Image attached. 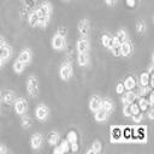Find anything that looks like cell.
Segmentation results:
<instances>
[{"label": "cell", "mask_w": 154, "mask_h": 154, "mask_svg": "<svg viewBox=\"0 0 154 154\" xmlns=\"http://www.w3.org/2000/svg\"><path fill=\"white\" fill-rule=\"evenodd\" d=\"M27 90H28L29 95L33 96V98H35L39 94V82L36 80V77L30 76L28 78V81H27Z\"/></svg>", "instance_id": "cell-1"}, {"label": "cell", "mask_w": 154, "mask_h": 154, "mask_svg": "<svg viewBox=\"0 0 154 154\" xmlns=\"http://www.w3.org/2000/svg\"><path fill=\"white\" fill-rule=\"evenodd\" d=\"M71 75H72V67H71V65L67 64V63L63 64L61 67H60V77H61V80L67 81L70 77H71Z\"/></svg>", "instance_id": "cell-2"}, {"label": "cell", "mask_w": 154, "mask_h": 154, "mask_svg": "<svg viewBox=\"0 0 154 154\" xmlns=\"http://www.w3.org/2000/svg\"><path fill=\"white\" fill-rule=\"evenodd\" d=\"M35 116L39 120H45L48 117V108L45 105H40L35 110Z\"/></svg>", "instance_id": "cell-3"}, {"label": "cell", "mask_w": 154, "mask_h": 154, "mask_svg": "<svg viewBox=\"0 0 154 154\" xmlns=\"http://www.w3.org/2000/svg\"><path fill=\"white\" fill-rule=\"evenodd\" d=\"M25 110H27V102L24 99H18L16 102H15V111L18 116H22L25 113Z\"/></svg>", "instance_id": "cell-4"}, {"label": "cell", "mask_w": 154, "mask_h": 154, "mask_svg": "<svg viewBox=\"0 0 154 154\" xmlns=\"http://www.w3.org/2000/svg\"><path fill=\"white\" fill-rule=\"evenodd\" d=\"M67 142L71 144L72 150L76 152L77 148H78V146H77V134H76L73 130H71V131L67 134Z\"/></svg>", "instance_id": "cell-5"}, {"label": "cell", "mask_w": 154, "mask_h": 154, "mask_svg": "<svg viewBox=\"0 0 154 154\" xmlns=\"http://www.w3.org/2000/svg\"><path fill=\"white\" fill-rule=\"evenodd\" d=\"M52 46L54 49H61L64 46V36H61L59 34L54 35V37L52 40Z\"/></svg>", "instance_id": "cell-6"}, {"label": "cell", "mask_w": 154, "mask_h": 154, "mask_svg": "<svg viewBox=\"0 0 154 154\" xmlns=\"http://www.w3.org/2000/svg\"><path fill=\"white\" fill-rule=\"evenodd\" d=\"M78 31L81 35H88L89 33V22L87 19H82L78 23Z\"/></svg>", "instance_id": "cell-7"}, {"label": "cell", "mask_w": 154, "mask_h": 154, "mask_svg": "<svg viewBox=\"0 0 154 154\" xmlns=\"http://www.w3.org/2000/svg\"><path fill=\"white\" fill-rule=\"evenodd\" d=\"M88 48H89V43L87 40L81 39L77 41V51H78V53H84L88 51Z\"/></svg>", "instance_id": "cell-8"}, {"label": "cell", "mask_w": 154, "mask_h": 154, "mask_svg": "<svg viewBox=\"0 0 154 154\" xmlns=\"http://www.w3.org/2000/svg\"><path fill=\"white\" fill-rule=\"evenodd\" d=\"M18 60H19V61H22L23 64H29V63H30V60H31V53H30L29 51H27V49L22 51V52L19 53Z\"/></svg>", "instance_id": "cell-9"}, {"label": "cell", "mask_w": 154, "mask_h": 154, "mask_svg": "<svg viewBox=\"0 0 154 154\" xmlns=\"http://www.w3.org/2000/svg\"><path fill=\"white\" fill-rule=\"evenodd\" d=\"M101 102H102V100H101L99 96H94V98L90 100V102H89V107H90V110L95 112L96 110H99V108L101 107Z\"/></svg>", "instance_id": "cell-10"}, {"label": "cell", "mask_w": 154, "mask_h": 154, "mask_svg": "<svg viewBox=\"0 0 154 154\" xmlns=\"http://www.w3.org/2000/svg\"><path fill=\"white\" fill-rule=\"evenodd\" d=\"M30 143H31V147H33L34 149H39V148L41 147V144H42V137H41V135L35 134V135L31 137Z\"/></svg>", "instance_id": "cell-11"}, {"label": "cell", "mask_w": 154, "mask_h": 154, "mask_svg": "<svg viewBox=\"0 0 154 154\" xmlns=\"http://www.w3.org/2000/svg\"><path fill=\"white\" fill-rule=\"evenodd\" d=\"M130 53H131V46H130V43L126 42V41L122 42V43H120V54L124 55V57H126V55H129Z\"/></svg>", "instance_id": "cell-12"}, {"label": "cell", "mask_w": 154, "mask_h": 154, "mask_svg": "<svg viewBox=\"0 0 154 154\" xmlns=\"http://www.w3.org/2000/svg\"><path fill=\"white\" fill-rule=\"evenodd\" d=\"M106 118H107V111H105V110L101 108V107L95 111V119H96L98 122H102V120H105Z\"/></svg>", "instance_id": "cell-13"}, {"label": "cell", "mask_w": 154, "mask_h": 154, "mask_svg": "<svg viewBox=\"0 0 154 154\" xmlns=\"http://www.w3.org/2000/svg\"><path fill=\"white\" fill-rule=\"evenodd\" d=\"M136 96H137V95H136L134 92L129 90V92L125 94V96L123 98V102H124L125 105H128V104H131V102H134V101H135Z\"/></svg>", "instance_id": "cell-14"}, {"label": "cell", "mask_w": 154, "mask_h": 154, "mask_svg": "<svg viewBox=\"0 0 154 154\" xmlns=\"http://www.w3.org/2000/svg\"><path fill=\"white\" fill-rule=\"evenodd\" d=\"M124 86V89H128V90H131L136 87V81L132 78V77H128V78L125 80V82L123 83Z\"/></svg>", "instance_id": "cell-15"}, {"label": "cell", "mask_w": 154, "mask_h": 154, "mask_svg": "<svg viewBox=\"0 0 154 154\" xmlns=\"http://www.w3.org/2000/svg\"><path fill=\"white\" fill-rule=\"evenodd\" d=\"M77 61L81 66H86L88 64V53L84 52V53H80L78 57H77Z\"/></svg>", "instance_id": "cell-16"}, {"label": "cell", "mask_w": 154, "mask_h": 154, "mask_svg": "<svg viewBox=\"0 0 154 154\" xmlns=\"http://www.w3.org/2000/svg\"><path fill=\"white\" fill-rule=\"evenodd\" d=\"M101 42H102V46L106 47V48H111L112 46V37L108 35V34H104L101 36Z\"/></svg>", "instance_id": "cell-17"}, {"label": "cell", "mask_w": 154, "mask_h": 154, "mask_svg": "<svg viewBox=\"0 0 154 154\" xmlns=\"http://www.w3.org/2000/svg\"><path fill=\"white\" fill-rule=\"evenodd\" d=\"M0 57H1L3 59H9L11 57V48L10 47H1L0 48Z\"/></svg>", "instance_id": "cell-18"}, {"label": "cell", "mask_w": 154, "mask_h": 154, "mask_svg": "<svg viewBox=\"0 0 154 154\" xmlns=\"http://www.w3.org/2000/svg\"><path fill=\"white\" fill-rule=\"evenodd\" d=\"M13 99H15V94L12 92H5L3 94V100L5 104H11L13 101Z\"/></svg>", "instance_id": "cell-19"}, {"label": "cell", "mask_w": 154, "mask_h": 154, "mask_svg": "<svg viewBox=\"0 0 154 154\" xmlns=\"http://www.w3.org/2000/svg\"><path fill=\"white\" fill-rule=\"evenodd\" d=\"M58 138H59V135H58L55 131H52V132L49 134V136H48V142H49V144L55 146V144L58 143Z\"/></svg>", "instance_id": "cell-20"}, {"label": "cell", "mask_w": 154, "mask_h": 154, "mask_svg": "<svg viewBox=\"0 0 154 154\" xmlns=\"http://www.w3.org/2000/svg\"><path fill=\"white\" fill-rule=\"evenodd\" d=\"M37 21H39V18H37V16H36V12H30L29 16H28V22H29V24L36 25V24H37Z\"/></svg>", "instance_id": "cell-21"}, {"label": "cell", "mask_w": 154, "mask_h": 154, "mask_svg": "<svg viewBox=\"0 0 154 154\" xmlns=\"http://www.w3.org/2000/svg\"><path fill=\"white\" fill-rule=\"evenodd\" d=\"M149 78H150L149 73H147V72H143V73L141 75V77H140V82H141V86H147V84H148V81H149Z\"/></svg>", "instance_id": "cell-22"}, {"label": "cell", "mask_w": 154, "mask_h": 154, "mask_svg": "<svg viewBox=\"0 0 154 154\" xmlns=\"http://www.w3.org/2000/svg\"><path fill=\"white\" fill-rule=\"evenodd\" d=\"M24 65H25V64H23L22 61L17 60V61L13 64V70H15L17 73H19V72H22V71L24 70Z\"/></svg>", "instance_id": "cell-23"}, {"label": "cell", "mask_w": 154, "mask_h": 154, "mask_svg": "<svg viewBox=\"0 0 154 154\" xmlns=\"http://www.w3.org/2000/svg\"><path fill=\"white\" fill-rule=\"evenodd\" d=\"M112 107H113V104H112V101H110V100H104L102 102H101V108H104L105 111H111L112 110Z\"/></svg>", "instance_id": "cell-24"}, {"label": "cell", "mask_w": 154, "mask_h": 154, "mask_svg": "<svg viewBox=\"0 0 154 154\" xmlns=\"http://www.w3.org/2000/svg\"><path fill=\"white\" fill-rule=\"evenodd\" d=\"M138 107H140V110H142V111H147L148 107H149V104H148V101H147L146 99H141V100H140V104H138Z\"/></svg>", "instance_id": "cell-25"}, {"label": "cell", "mask_w": 154, "mask_h": 154, "mask_svg": "<svg viewBox=\"0 0 154 154\" xmlns=\"http://www.w3.org/2000/svg\"><path fill=\"white\" fill-rule=\"evenodd\" d=\"M129 105H130V110H131V116H132V114H137V113H140V107H138V105H137V104L131 102V104H129Z\"/></svg>", "instance_id": "cell-26"}, {"label": "cell", "mask_w": 154, "mask_h": 154, "mask_svg": "<svg viewBox=\"0 0 154 154\" xmlns=\"http://www.w3.org/2000/svg\"><path fill=\"white\" fill-rule=\"evenodd\" d=\"M117 39H118V40H119V42L122 43V42L126 41V34H125L123 30H119V31H118V34H117Z\"/></svg>", "instance_id": "cell-27"}, {"label": "cell", "mask_w": 154, "mask_h": 154, "mask_svg": "<svg viewBox=\"0 0 154 154\" xmlns=\"http://www.w3.org/2000/svg\"><path fill=\"white\" fill-rule=\"evenodd\" d=\"M119 137H120V130H119L118 128H117V129H113V130H112V138L116 140V141H118Z\"/></svg>", "instance_id": "cell-28"}, {"label": "cell", "mask_w": 154, "mask_h": 154, "mask_svg": "<svg viewBox=\"0 0 154 154\" xmlns=\"http://www.w3.org/2000/svg\"><path fill=\"white\" fill-rule=\"evenodd\" d=\"M92 149H93L94 153H99V152L101 150V143H100L99 141H95V142L93 143V148H92Z\"/></svg>", "instance_id": "cell-29"}, {"label": "cell", "mask_w": 154, "mask_h": 154, "mask_svg": "<svg viewBox=\"0 0 154 154\" xmlns=\"http://www.w3.org/2000/svg\"><path fill=\"white\" fill-rule=\"evenodd\" d=\"M60 148H61L63 153H64V152H67V150H69V142H67L66 140H64V141L61 142V144H60Z\"/></svg>", "instance_id": "cell-30"}, {"label": "cell", "mask_w": 154, "mask_h": 154, "mask_svg": "<svg viewBox=\"0 0 154 154\" xmlns=\"http://www.w3.org/2000/svg\"><path fill=\"white\" fill-rule=\"evenodd\" d=\"M144 29H146V24L143 22H138L137 23V31L142 33V31H144Z\"/></svg>", "instance_id": "cell-31"}, {"label": "cell", "mask_w": 154, "mask_h": 154, "mask_svg": "<svg viewBox=\"0 0 154 154\" xmlns=\"http://www.w3.org/2000/svg\"><path fill=\"white\" fill-rule=\"evenodd\" d=\"M123 112H124V114H125L126 117L131 116V110H130V105H129V104H128L126 106H124V110H123Z\"/></svg>", "instance_id": "cell-32"}, {"label": "cell", "mask_w": 154, "mask_h": 154, "mask_svg": "<svg viewBox=\"0 0 154 154\" xmlns=\"http://www.w3.org/2000/svg\"><path fill=\"white\" fill-rule=\"evenodd\" d=\"M116 92H117L118 94H123V92H124V86H123V83H119V84L117 86Z\"/></svg>", "instance_id": "cell-33"}, {"label": "cell", "mask_w": 154, "mask_h": 154, "mask_svg": "<svg viewBox=\"0 0 154 154\" xmlns=\"http://www.w3.org/2000/svg\"><path fill=\"white\" fill-rule=\"evenodd\" d=\"M134 117H132V119H134V122H141V119H142V116L140 114V113H137V114H132Z\"/></svg>", "instance_id": "cell-34"}, {"label": "cell", "mask_w": 154, "mask_h": 154, "mask_svg": "<svg viewBox=\"0 0 154 154\" xmlns=\"http://www.w3.org/2000/svg\"><path fill=\"white\" fill-rule=\"evenodd\" d=\"M7 152V149H6V147H4L3 144H0V154H5Z\"/></svg>", "instance_id": "cell-35"}, {"label": "cell", "mask_w": 154, "mask_h": 154, "mask_svg": "<svg viewBox=\"0 0 154 154\" xmlns=\"http://www.w3.org/2000/svg\"><path fill=\"white\" fill-rule=\"evenodd\" d=\"M126 4H128V6L134 7L135 6V0H126Z\"/></svg>", "instance_id": "cell-36"}, {"label": "cell", "mask_w": 154, "mask_h": 154, "mask_svg": "<svg viewBox=\"0 0 154 154\" xmlns=\"http://www.w3.org/2000/svg\"><path fill=\"white\" fill-rule=\"evenodd\" d=\"M105 1H106V4H107V5L112 6V5H114V4H116L117 0H105Z\"/></svg>", "instance_id": "cell-37"}, {"label": "cell", "mask_w": 154, "mask_h": 154, "mask_svg": "<svg viewBox=\"0 0 154 154\" xmlns=\"http://www.w3.org/2000/svg\"><path fill=\"white\" fill-rule=\"evenodd\" d=\"M153 102H154V94L152 93V94H150V96H149V102H148V104H149V106H152V105H153Z\"/></svg>", "instance_id": "cell-38"}, {"label": "cell", "mask_w": 154, "mask_h": 154, "mask_svg": "<svg viewBox=\"0 0 154 154\" xmlns=\"http://www.w3.org/2000/svg\"><path fill=\"white\" fill-rule=\"evenodd\" d=\"M54 153H58V154H60V153H63V150H61V148H60V146H59V147H55V149H54Z\"/></svg>", "instance_id": "cell-39"}, {"label": "cell", "mask_w": 154, "mask_h": 154, "mask_svg": "<svg viewBox=\"0 0 154 154\" xmlns=\"http://www.w3.org/2000/svg\"><path fill=\"white\" fill-rule=\"evenodd\" d=\"M153 114H154V111H153V110H150V111H149V114H148L149 119H153Z\"/></svg>", "instance_id": "cell-40"}, {"label": "cell", "mask_w": 154, "mask_h": 154, "mask_svg": "<svg viewBox=\"0 0 154 154\" xmlns=\"http://www.w3.org/2000/svg\"><path fill=\"white\" fill-rule=\"evenodd\" d=\"M4 46H5V42H4V40H3L1 37H0V48L4 47Z\"/></svg>", "instance_id": "cell-41"}, {"label": "cell", "mask_w": 154, "mask_h": 154, "mask_svg": "<svg viewBox=\"0 0 154 154\" xmlns=\"http://www.w3.org/2000/svg\"><path fill=\"white\" fill-rule=\"evenodd\" d=\"M3 64H4V59H3L1 57H0V67L3 66Z\"/></svg>", "instance_id": "cell-42"}, {"label": "cell", "mask_w": 154, "mask_h": 154, "mask_svg": "<svg viewBox=\"0 0 154 154\" xmlns=\"http://www.w3.org/2000/svg\"><path fill=\"white\" fill-rule=\"evenodd\" d=\"M0 98H1V95H0Z\"/></svg>", "instance_id": "cell-43"}]
</instances>
